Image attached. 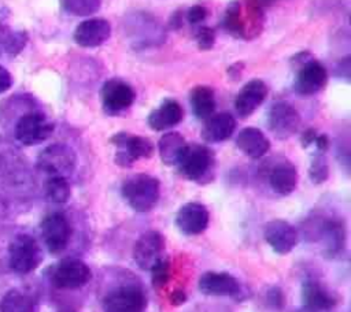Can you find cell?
<instances>
[{
  "label": "cell",
  "instance_id": "14",
  "mask_svg": "<svg viewBox=\"0 0 351 312\" xmlns=\"http://www.w3.org/2000/svg\"><path fill=\"white\" fill-rule=\"evenodd\" d=\"M328 82V71L317 60H306L302 63L296 79L295 92L300 96H311L321 92Z\"/></svg>",
  "mask_w": 351,
  "mask_h": 312
},
{
  "label": "cell",
  "instance_id": "10",
  "mask_svg": "<svg viewBox=\"0 0 351 312\" xmlns=\"http://www.w3.org/2000/svg\"><path fill=\"white\" fill-rule=\"evenodd\" d=\"M53 131L51 123L41 112H29L22 115L15 125V138L26 146L37 145L45 141Z\"/></svg>",
  "mask_w": 351,
  "mask_h": 312
},
{
  "label": "cell",
  "instance_id": "38",
  "mask_svg": "<svg viewBox=\"0 0 351 312\" xmlns=\"http://www.w3.org/2000/svg\"><path fill=\"white\" fill-rule=\"evenodd\" d=\"M317 135H318V131H317L315 129H313V127L306 129V130L302 133V135H300L302 146H303V148H307V146H310L311 144H314Z\"/></svg>",
  "mask_w": 351,
  "mask_h": 312
},
{
  "label": "cell",
  "instance_id": "33",
  "mask_svg": "<svg viewBox=\"0 0 351 312\" xmlns=\"http://www.w3.org/2000/svg\"><path fill=\"white\" fill-rule=\"evenodd\" d=\"M149 271H151V278H152L154 287L160 289V287L166 286V283L170 279V263L166 259H163V257L159 259L152 265V268Z\"/></svg>",
  "mask_w": 351,
  "mask_h": 312
},
{
  "label": "cell",
  "instance_id": "22",
  "mask_svg": "<svg viewBox=\"0 0 351 312\" xmlns=\"http://www.w3.org/2000/svg\"><path fill=\"white\" fill-rule=\"evenodd\" d=\"M236 130V119L229 112L213 114L202 127V138L208 144L226 141Z\"/></svg>",
  "mask_w": 351,
  "mask_h": 312
},
{
  "label": "cell",
  "instance_id": "21",
  "mask_svg": "<svg viewBox=\"0 0 351 312\" xmlns=\"http://www.w3.org/2000/svg\"><path fill=\"white\" fill-rule=\"evenodd\" d=\"M199 290L206 296H234L240 291V283L228 272H204L199 279Z\"/></svg>",
  "mask_w": 351,
  "mask_h": 312
},
{
  "label": "cell",
  "instance_id": "41",
  "mask_svg": "<svg viewBox=\"0 0 351 312\" xmlns=\"http://www.w3.org/2000/svg\"><path fill=\"white\" fill-rule=\"evenodd\" d=\"M184 21H185L184 12L177 11V12H174V14L171 15V18H170V26L177 30V29H180V27L184 25Z\"/></svg>",
  "mask_w": 351,
  "mask_h": 312
},
{
  "label": "cell",
  "instance_id": "18",
  "mask_svg": "<svg viewBox=\"0 0 351 312\" xmlns=\"http://www.w3.org/2000/svg\"><path fill=\"white\" fill-rule=\"evenodd\" d=\"M111 36V25L104 18L82 21L74 30V41L84 48H95L104 44Z\"/></svg>",
  "mask_w": 351,
  "mask_h": 312
},
{
  "label": "cell",
  "instance_id": "25",
  "mask_svg": "<svg viewBox=\"0 0 351 312\" xmlns=\"http://www.w3.org/2000/svg\"><path fill=\"white\" fill-rule=\"evenodd\" d=\"M237 148L251 159L263 157L270 149V141L256 127H244L236 138Z\"/></svg>",
  "mask_w": 351,
  "mask_h": 312
},
{
  "label": "cell",
  "instance_id": "27",
  "mask_svg": "<svg viewBox=\"0 0 351 312\" xmlns=\"http://www.w3.org/2000/svg\"><path fill=\"white\" fill-rule=\"evenodd\" d=\"M191 107L197 119L210 118L217 107L214 90L206 85H197L191 90Z\"/></svg>",
  "mask_w": 351,
  "mask_h": 312
},
{
  "label": "cell",
  "instance_id": "13",
  "mask_svg": "<svg viewBox=\"0 0 351 312\" xmlns=\"http://www.w3.org/2000/svg\"><path fill=\"white\" fill-rule=\"evenodd\" d=\"M165 249V238L156 230L143 233L133 246V259L141 270L149 271L152 265L162 259Z\"/></svg>",
  "mask_w": 351,
  "mask_h": 312
},
{
  "label": "cell",
  "instance_id": "35",
  "mask_svg": "<svg viewBox=\"0 0 351 312\" xmlns=\"http://www.w3.org/2000/svg\"><path fill=\"white\" fill-rule=\"evenodd\" d=\"M207 15H208V10L202 4H195V5L189 7L184 14L185 21L188 23L197 25V26L207 18Z\"/></svg>",
  "mask_w": 351,
  "mask_h": 312
},
{
  "label": "cell",
  "instance_id": "40",
  "mask_svg": "<svg viewBox=\"0 0 351 312\" xmlns=\"http://www.w3.org/2000/svg\"><path fill=\"white\" fill-rule=\"evenodd\" d=\"M314 144H315L318 152L325 153V152L328 151V148H329V144H330V142H329V137H328L326 134H319V133H318V135H317Z\"/></svg>",
  "mask_w": 351,
  "mask_h": 312
},
{
  "label": "cell",
  "instance_id": "36",
  "mask_svg": "<svg viewBox=\"0 0 351 312\" xmlns=\"http://www.w3.org/2000/svg\"><path fill=\"white\" fill-rule=\"evenodd\" d=\"M267 301L274 307V308H281L284 304V296L282 291L278 287H273L269 294H267Z\"/></svg>",
  "mask_w": 351,
  "mask_h": 312
},
{
  "label": "cell",
  "instance_id": "8",
  "mask_svg": "<svg viewBox=\"0 0 351 312\" xmlns=\"http://www.w3.org/2000/svg\"><path fill=\"white\" fill-rule=\"evenodd\" d=\"M101 308L103 312H144L147 296L137 286H121L106 294Z\"/></svg>",
  "mask_w": 351,
  "mask_h": 312
},
{
  "label": "cell",
  "instance_id": "2",
  "mask_svg": "<svg viewBox=\"0 0 351 312\" xmlns=\"http://www.w3.org/2000/svg\"><path fill=\"white\" fill-rule=\"evenodd\" d=\"M121 192L132 209L145 213L156 205L160 196V183L148 174H134L125 179Z\"/></svg>",
  "mask_w": 351,
  "mask_h": 312
},
{
  "label": "cell",
  "instance_id": "30",
  "mask_svg": "<svg viewBox=\"0 0 351 312\" xmlns=\"http://www.w3.org/2000/svg\"><path fill=\"white\" fill-rule=\"evenodd\" d=\"M45 194L48 200L55 204H64L69 201L71 189L64 177H49L45 182Z\"/></svg>",
  "mask_w": 351,
  "mask_h": 312
},
{
  "label": "cell",
  "instance_id": "24",
  "mask_svg": "<svg viewBox=\"0 0 351 312\" xmlns=\"http://www.w3.org/2000/svg\"><path fill=\"white\" fill-rule=\"evenodd\" d=\"M267 179L273 192L281 196H288L296 187L298 171L289 160H281L270 167Z\"/></svg>",
  "mask_w": 351,
  "mask_h": 312
},
{
  "label": "cell",
  "instance_id": "11",
  "mask_svg": "<svg viewBox=\"0 0 351 312\" xmlns=\"http://www.w3.org/2000/svg\"><path fill=\"white\" fill-rule=\"evenodd\" d=\"M136 90L128 82L119 78H111L101 88L103 109L108 115H118L133 105Z\"/></svg>",
  "mask_w": 351,
  "mask_h": 312
},
{
  "label": "cell",
  "instance_id": "34",
  "mask_svg": "<svg viewBox=\"0 0 351 312\" xmlns=\"http://www.w3.org/2000/svg\"><path fill=\"white\" fill-rule=\"evenodd\" d=\"M193 37H195V41L197 42V47L203 51H207V49H211L214 47V42H215V31L213 27L210 26H203V25H199L193 33Z\"/></svg>",
  "mask_w": 351,
  "mask_h": 312
},
{
  "label": "cell",
  "instance_id": "4",
  "mask_svg": "<svg viewBox=\"0 0 351 312\" xmlns=\"http://www.w3.org/2000/svg\"><path fill=\"white\" fill-rule=\"evenodd\" d=\"M115 145V163L121 167H130L138 159H148L154 153V144L149 138L119 131L110 138Z\"/></svg>",
  "mask_w": 351,
  "mask_h": 312
},
{
  "label": "cell",
  "instance_id": "20",
  "mask_svg": "<svg viewBox=\"0 0 351 312\" xmlns=\"http://www.w3.org/2000/svg\"><path fill=\"white\" fill-rule=\"evenodd\" d=\"M302 301L306 309L318 312L332 309L337 305L339 298L319 282L307 281L302 286Z\"/></svg>",
  "mask_w": 351,
  "mask_h": 312
},
{
  "label": "cell",
  "instance_id": "12",
  "mask_svg": "<svg viewBox=\"0 0 351 312\" xmlns=\"http://www.w3.org/2000/svg\"><path fill=\"white\" fill-rule=\"evenodd\" d=\"M267 126L278 140H287L298 131L300 115L291 103L277 101L269 109Z\"/></svg>",
  "mask_w": 351,
  "mask_h": 312
},
{
  "label": "cell",
  "instance_id": "28",
  "mask_svg": "<svg viewBox=\"0 0 351 312\" xmlns=\"http://www.w3.org/2000/svg\"><path fill=\"white\" fill-rule=\"evenodd\" d=\"M0 312H37V305L30 296L11 289L0 301Z\"/></svg>",
  "mask_w": 351,
  "mask_h": 312
},
{
  "label": "cell",
  "instance_id": "19",
  "mask_svg": "<svg viewBox=\"0 0 351 312\" xmlns=\"http://www.w3.org/2000/svg\"><path fill=\"white\" fill-rule=\"evenodd\" d=\"M267 86L262 79L248 81L237 93L234 99V108L239 116L247 118L256 111V108L267 97Z\"/></svg>",
  "mask_w": 351,
  "mask_h": 312
},
{
  "label": "cell",
  "instance_id": "16",
  "mask_svg": "<svg viewBox=\"0 0 351 312\" xmlns=\"http://www.w3.org/2000/svg\"><path fill=\"white\" fill-rule=\"evenodd\" d=\"M263 237L271 249L278 255L289 253L298 242L296 229L282 219H274L266 223Z\"/></svg>",
  "mask_w": 351,
  "mask_h": 312
},
{
  "label": "cell",
  "instance_id": "9",
  "mask_svg": "<svg viewBox=\"0 0 351 312\" xmlns=\"http://www.w3.org/2000/svg\"><path fill=\"white\" fill-rule=\"evenodd\" d=\"M40 227L43 241L52 255H58L67 248L73 230L69 219L63 213L52 212L47 215Z\"/></svg>",
  "mask_w": 351,
  "mask_h": 312
},
{
  "label": "cell",
  "instance_id": "42",
  "mask_svg": "<svg viewBox=\"0 0 351 312\" xmlns=\"http://www.w3.org/2000/svg\"><path fill=\"white\" fill-rule=\"evenodd\" d=\"M298 312H313V311H308V309H306V308H304V309H302V311H298Z\"/></svg>",
  "mask_w": 351,
  "mask_h": 312
},
{
  "label": "cell",
  "instance_id": "31",
  "mask_svg": "<svg viewBox=\"0 0 351 312\" xmlns=\"http://www.w3.org/2000/svg\"><path fill=\"white\" fill-rule=\"evenodd\" d=\"M62 8L75 16H88L95 14L100 5L101 0H59Z\"/></svg>",
  "mask_w": 351,
  "mask_h": 312
},
{
  "label": "cell",
  "instance_id": "5",
  "mask_svg": "<svg viewBox=\"0 0 351 312\" xmlns=\"http://www.w3.org/2000/svg\"><path fill=\"white\" fill-rule=\"evenodd\" d=\"M126 33L133 40V44L140 47H151L155 44H162L166 38L162 25L155 16L148 12H133L125 19Z\"/></svg>",
  "mask_w": 351,
  "mask_h": 312
},
{
  "label": "cell",
  "instance_id": "1",
  "mask_svg": "<svg viewBox=\"0 0 351 312\" xmlns=\"http://www.w3.org/2000/svg\"><path fill=\"white\" fill-rule=\"evenodd\" d=\"M215 155L202 144H188L184 155L177 163L178 174L192 182L207 183L214 177Z\"/></svg>",
  "mask_w": 351,
  "mask_h": 312
},
{
  "label": "cell",
  "instance_id": "23",
  "mask_svg": "<svg viewBox=\"0 0 351 312\" xmlns=\"http://www.w3.org/2000/svg\"><path fill=\"white\" fill-rule=\"evenodd\" d=\"M182 118L184 109L181 104L173 99H166L158 108L149 112L147 122L152 130L163 131L177 126Z\"/></svg>",
  "mask_w": 351,
  "mask_h": 312
},
{
  "label": "cell",
  "instance_id": "32",
  "mask_svg": "<svg viewBox=\"0 0 351 312\" xmlns=\"http://www.w3.org/2000/svg\"><path fill=\"white\" fill-rule=\"evenodd\" d=\"M308 175H310L311 182L315 183V185L324 183L328 179L329 166H328V160L325 157V153L317 152V155L311 159L310 168H308Z\"/></svg>",
  "mask_w": 351,
  "mask_h": 312
},
{
  "label": "cell",
  "instance_id": "29",
  "mask_svg": "<svg viewBox=\"0 0 351 312\" xmlns=\"http://www.w3.org/2000/svg\"><path fill=\"white\" fill-rule=\"evenodd\" d=\"M222 26L229 34L234 37H245V26L241 16V3L239 0H233L228 4L222 19Z\"/></svg>",
  "mask_w": 351,
  "mask_h": 312
},
{
  "label": "cell",
  "instance_id": "7",
  "mask_svg": "<svg viewBox=\"0 0 351 312\" xmlns=\"http://www.w3.org/2000/svg\"><path fill=\"white\" fill-rule=\"evenodd\" d=\"M92 278L90 268L78 259H63L49 274L51 283L58 289H80Z\"/></svg>",
  "mask_w": 351,
  "mask_h": 312
},
{
  "label": "cell",
  "instance_id": "3",
  "mask_svg": "<svg viewBox=\"0 0 351 312\" xmlns=\"http://www.w3.org/2000/svg\"><path fill=\"white\" fill-rule=\"evenodd\" d=\"M8 260L14 272L26 275L40 265L43 260V252L32 235L18 234L10 242Z\"/></svg>",
  "mask_w": 351,
  "mask_h": 312
},
{
  "label": "cell",
  "instance_id": "39",
  "mask_svg": "<svg viewBox=\"0 0 351 312\" xmlns=\"http://www.w3.org/2000/svg\"><path fill=\"white\" fill-rule=\"evenodd\" d=\"M169 301L171 305H181L186 301V294L181 289H174L169 296Z\"/></svg>",
  "mask_w": 351,
  "mask_h": 312
},
{
  "label": "cell",
  "instance_id": "6",
  "mask_svg": "<svg viewBox=\"0 0 351 312\" xmlns=\"http://www.w3.org/2000/svg\"><path fill=\"white\" fill-rule=\"evenodd\" d=\"M77 164L75 152L66 144H52L37 156V167L49 177H67Z\"/></svg>",
  "mask_w": 351,
  "mask_h": 312
},
{
  "label": "cell",
  "instance_id": "26",
  "mask_svg": "<svg viewBox=\"0 0 351 312\" xmlns=\"http://www.w3.org/2000/svg\"><path fill=\"white\" fill-rule=\"evenodd\" d=\"M185 138L177 131H169L160 137L158 142L159 156L163 164L166 166H177L181 156L186 149Z\"/></svg>",
  "mask_w": 351,
  "mask_h": 312
},
{
  "label": "cell",
  "instance_id": "15",
  "mask_svg": "<svg viewBox=\"0 0 351 312\" xmlns=\"http://www.w3.org/2000/svg\"><path fill=\"white\" fill-rule=\"evenodd\" d=\"M314 234L329 257L339 255L346 246V227L340 219H319L314 224Z\"/></svg>",
  "mask_w": 351,
  "mask_h": 312
},
{
  "label": "cell",
  "instance_id": "17",
  "mask_svg": "<svg viewBox=\"0 0 351 312\" xmlns=\"http://www.w3.org/2000/svg\"><path fill=\"white\" fill-rule=\"evenodd\" d=\"M210 222V213L207 208L200 203L184 204L176 215V226L185 235L202 234Z\"/></svg>",
  "mask_w": 351,
  "mask_h": 312
},
{
  "label": "cell",
  "instance_id": "37",
  "mask_svg": "<svg viewBox=\"0 0 351 312\" xmlns=\"http://www.w3.org/2000/svg\"><path fill=\"white\" fill-rule=\"evenodd\" d=\"M12 85V77L10 71L0 64V93L8 90Z\"/></svg>",
  "mask_w": 351,
  "mask_h": 312
}]
</instances>
